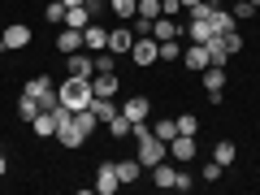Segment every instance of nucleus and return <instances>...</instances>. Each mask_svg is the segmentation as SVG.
Segmentation results:
<instances>
[{
	"label": "nucleus",
	"instance_id": "obj_37",
	"mask_svg": "<svg viewBox=\"0 0 260 195\" xmlns=\"http://www.w3.org/2000/svg\"><path fill=\"white\" fill-rule=\"evenodd\" d=\"M61 5L65 9H78V5H87V0H61Z\"/></svg>",
	"mask_w": 260,
	"mask_h": 195
},
{
	"label": "nucleus",
	"instance_id": "obj_19",
	"mask_svg": "<svg viewBox=\"0 0 260 195\" xmlns=\"http://www.w3.org/2000/svg\"><path fill=\"white\" fill-rule=\"evenodd\" d=\"M117 87H121V83H117V70H109V74H95V78H91V91H95V95H109V100L117 95Z\"/></svg>",
	"mask_w": 260,
	"mask_h": 195
},
{
	"label": "nucleus",
	"instance_id": "obj_25",
	"mask_svg": "<svg viewBox=\"0 0 260 195\" xmlns=\"http://www.w3.org/2000/svg\"><path fill=\"white\" fill-rule=\"evenodd\" d=\"M74 126L83 130L87 139H91V135H95V126H100V121H95V113H91V109H74Z\"/></svg>",
	"mask_w": 260,
	"mask_h": 195
},
{
	"label": "nucleus",
	"instance_id": "obj_13",
	"mask_svg": "<svg viewBox=\"0 0 260 195\" xmlns=\"http://www.w3.org/2000/svg\"><path fill=\"white\" fill-rule=\"evenodd\" d=\"M83 48L87 52H104V48H109V30H104L100 22H91V26L83 30Z\"/></svg>",
	"mask_w": 260,
	"mask_h": 195
},
{
	"label": "nucleus",
	"instance_id": "obj_7",
	"mask_svg": "<svg viewBox=\"0 0 260 195\" xmlns=\"http://www.w3.org/2000/svg\"><path fill=\"white\" fill-rule=\"evenodd\" d=\"M195 152H200V143H195V135H174V139H169V156H174L178 165H186V160H195Z\"/></svg>",
	"mask_w": 260,
	"mask_h": 195
},
{
	"label": "nucleus",
	"instance_id": "obj_2",
	"mask_svg": "<svg viewBox=\"0 0 260 195\" xmlns=\"http://www.w3.org/2000/svg\"><path fill=\"white\" fill-rule=\"evenodd\" d=\"M135 156H139L143 169H152V165H160V160L169 156V143H160L156 135H148V139H135Z\"/></svg>",
	"mask_w": 260,
	"mask_h": 195
},
{
	"label": "nucleus",
	"instance_id": "obj_10",
	"mask_svg": "<svg viewBox=\"0 0 260 195\" xmlns=\"http://www.w3.org/2000/svg\"><path fill=\"white\" fill-rule=\"evenodd\" d=\"M130 48H135V30H130V26H117V30H109V52H117V56H130Z\"/></svg>",
	"mask_w": 260,
	"mask_h": 195
},
{
	"label": "nucleus",
	"instance_id": "obj_12",
	"mask_svg": "<svg viewBox=\"0 0 260 195\" xmlns=\"http://www.w3.org/2000/svg\"><path fill=\"white\" fill-rule=\"evenodd\" d=\"M87 109L95 113V121H100V126H109V121H113V117H117V113H121L117 104L109 100V95H91V104H87Z\"/></svg>",
	"mask_w": 260,
	"mask_h": 195
},
{
	"label": "nucleus",
	"instance_id": "obj_31",
	"mask_svg": "<svg viewBox=\"0 0 260 195\" xmlns=\"http://www.w3.org/2000/svg\"><path fill=\"white\" fill-rule=\"evenodd\" d=\"M160 61H182V44L178 39H160Z\"/></svg>",
	"mask_w": 260,
	"mask_h": 195
},
{
	"label": "nucleus",
	"instance_id": "obj_39",
	"mask_svg": "<svg viewBox=\"0 0 260 195\" xmlns=\"http://www.w3.org/2000/svg\"><path fill=\"white\" fill-rule=\"evenodd\" d=\"M5 52H9V44H5V39H0V56H5Z\"/></svg>",
	"mask_w": 260,
	"mask_h": 195
},
{
	"label": "nucleus",
	"instance_id": "obj_14",
	"mask_svg": "<svg viewBox=\"0 0 260 195\" xmlns=\"http://www.w3.org/2000/svg\"><path fill=\"white\" fill-rule=\"evenodd\" d=\"M200 83H204V91H225L230 74H225V65H208L204 74H200Z\"/></svg>",
	"mask_w": 260,
	"mask_h": 195
},
{
	"label": "nucleus",
	"instance_id": "obj_9",
	"mask_svg": "<svg viewBox=\"0 0 260 195\" xmlns=\"http://www.w3.org/2000/svg\"><path fill=\"white\" fill-rule=\"evenodd\" d=\"M56 52H61V56H74V52H83V30H74V26H61V35H56Z\"/></svg>",
	"mask_w": 260,
	"mask_h": 195
},
{
	"label": "nucleus",
	"instance_id": "obj_18",
	"mask_svg": "<svg viewBox=\"0 0 260 195\" xmlns=\"http://www.w3.org/2000/svg\"><path fill=\"white\" fill-rule=\"evenodd\" d=\"M152 39H156V44L160 39H182V26H178L174 18H156L152 22Z\"/></svg>",
	"mask_w": 260,
	"mask_h": 195
},
{
	"label": "nucleus",
	"instance_id": "obj_17",
	"mask_svg": "<svg viewBox=\"0 0 260 195\" xmlns=\"http://www.w3.org/2000/svg\"><path fill=\"white\" fill-rule=\"evenodd\" d=\"M91 22H95V13L87 9V5H78V9H65V22H61V26H74V30H87V26H91Z\"/></svg>",
	"mask_w": 260,
	"mask_h": 195
},
{
	"label": "nucleus",
	"instance_id": "obj_16",
	"mask_svg": "<svg viewBox=\"0 0 260 195\" xmlns=\"http://www.w3.org/2000/svg\"><path fill=\"white\" fill-rule=\"evenodd\" d=\"M30 130H35V139H56V113H35Z\"/></svg>",
	"mask_w": 260,
	"mask_h": 195
},
{
	"label": "nucleus",
	"instance_id": "obj_20",
	"mask_svg": "<svg viewBox=\"0 0 260 195\" xmlns=\"http://www.w3.org/2000/svg\"><path fill=\"white\" fill-rule=\"evenodd\" d=\"M152 182H156L160 191H174V182H178V169L160 160V165H152Z\"/></svg>",
	"mask_w": 260,
	"mask_h": 195
},
{
	"label": "nucleus",
	"instance_id": "obj_23",
	"mask_svg": "<svg viewBox=\"0 0 260 195\" xmlns=\"http://www.w3.org/2000/svg\"><path fill=\"white\" fill-rule=\"evenodd\" d=\"M234 156H239V148H234L230 139H221V143H217V148H213V160H217V165H221V169H230V165H234Z\"/></svg>",
	"mask_w": 260,
	"mask_h": 195
},
{
	"label": "nucleus",
	"instance_id": "obj_3",
	"mask_svg": "<svg viewBox=\"0 0 260 195\" xmlns=\"http://www.w3.org/2000/svg\"><path fill=\"white\" fill-rule=\"evenodd\" d=\"M130 61L139 65V70H148V65H156V61H160V44H156L152 35L135 39V48H130Z\"/></svg>",
	"mask_w": 260,
	"mask_h": 195
},
{
	"label": "nucleus",
	"instance_id": "obj_21",
	"mask_svg": "<svg viewBox=\"0 0 260 195\" xmlns=\"http://www.w3.org/2000/svg\"><path fill=\"white\" fill-rule=\"evenodd\" d=\"M139 174H143L139 156H126V160H117V178H121V182H139Z\"/></svg>",
	"mask_w": 260,
	"mask_h": 195
},
{
	"label": "nucleus",
	"instance_id": "obj_4",
	"mask_svg": "<svg viewBox=\"0 0 260 195\" xmlns=\"http://www.w3.org/2000/svg\"><path fill=\"white\" fill-rule=\"evenodd\" d=\"M182 65L191 70V74H204L208 65H213V56H208L204 44H186V48H182Z\"/></svg>",
	"mask_w": 260,
	"mask_h": 195
},
{
	"label": "nucleus",
	"instance_id": "obj_36",
	"mask_svg": "<svg viewBox=\"0 0 260 195\" xmlns=\"http://www.w3.org/2000/svg\"><path fill=\"white\" fill-rule=\"evenodd\" d=\"M217 178H221V165H217V160H208V165H204V182H217Z\"/></svg>",
	"mask_w": 260,
	"mask_h": 195
},
{
	"label": "nucleus",
	"instance_id": "obj_8",
	"mask_svg": "<svg viewBox=\"0 0 260 195\" xmlns=\"http://www.w3.org/2000/svg\"><path fill=\"white\" fill-rule=\"evenodd\" d=\"M65 70L74 78H91L95 74V52H74V56H65Z\"/></svg>",
	"mask_w": 260,
	"mask_h": 195
},
{
	"label": "nucleus",
	"instance_id": "obj_30",
	"mask_svg": "<svg viewBox=\"0 0 260 195\" xmlns=\"http://www.w3.org/2000/svg\"><path fill=\"white\" fill-rule=\"evenodd\" d=\"M109 70H117V52H95V74H109Z\"/></svg>",
	"mask_w": 260,
	"mask_h": 195
},
{
	"label": "nucleus",
	"instance_id": "obj_35",
	"mask_svg": "<svg viewBox=\"0 0 260 195\" xmlns=\"http://www.w3.org/2000/svg\"><path fill=\"white\" fill-rule=\"evenodd\" d=\"M195 186V178L191 174H182V169H178V182H174V191H191Z\"/></svg>",
	"mask_w": 260,
	"mask_h": 195
},
{
	"label": "nucleus",
	"instance_id": "obj_34",
	"mask_svg": "<svg viewBox=\"0 0 260 195\" xmlns=\"http://www.w3.org/2000/svg\"><path fill=\"white\" fill-rule=\"evenodd\" d=\"M256 5H251V0H234V18H239V22H247V18H256Z\"/></svg>",
	"mask_w": 260,
	"mask_h": 195
},
{
	"label": "nucleus",
	"instance_id": "obj_6",
	"mask_svg": "<svg viewBox=\"0 0 260 195\" xmlns=\"http://www.w3.org/2000/svg\"><path fill=\"white\" fill-rule=\"evenodd\" d=\"M121 186V178H117V160H104L100 169H95V195H113Z\"/></svg>",
	"mask_w": 260,
	"mask_h": 195
},
{
	"label": "nucleus",
	"instance_id": "obj_15",
	"mask_svg": "<svg viewBox=\"0 0 260 195\" xmlns=\"http://www.w3.org/2000/svg\"><path fill=\"white\" fill-rule=\"evenodd\" d=\"M121 113H126L130 121H148V113H152V100H148V95H130V100L121 104Z\"/></svg>",
	"mask_w": 260,
	"mask_h": 195
},
{
	"label": "nucleus",
	"instance_id": "obj_5",
	"mask_svg": "<svg viewBox=\"0 0 260 195\" xmlns=\"http://www.w3.org/2000/svg\"><path fill=\"white\" fill-rule=\"evenodd\" d=\"M0 39H5V44H9V48H13V52H22V48H26V44H30V39H35V30H30V26H26V22H9V26L0 30Z\"/></svg>",
	"mask_w": 260,
	"mask_h": 195
},
{
	"label": "nucleus",
	"instance_id": "obj_28",
	"mask_svg": "<svg viewBox=\"0 0 260 195\" xmlns=\"http://www.w3.org/2000/svg\"><path fill=\"white\" fill-rule=\"evenodd\" d=\"M130 130H135V121H130V117H126V113H117V117H113V121H109V135H113V139H126Z\"/></svg>",
	"mask_w": 260,
	"mask_h": 195
},
{
	"label": "nucleus",
	"instance_id": "obj_27",
	"mask_svg": "<svg viewBox=\"0 0 260 195\" xmlns=\"http://www.w3.org/2000/svg\"><path fill=\"white\" fill-rule=\"evenodd\" d=\"M109 9L117 13L121 22H130V18H135V13H139V0H109Z\"/></svg>",
	"mask_w": 260,
	"mask_h": 195
},
{
	"label": "nucleus",
	"instance_id": "obj_38",
	"mask_svg": "<svg viewBox=\"0 0 260 195\" xmlns=\"http://www.w3.org/2000/svg\"><path fill=\"white\" fill-rule=\"evenodd\" d=\"M5 174H9V160H5V156H0V178H5Z\"/></svg>",
	"mask_w": 260,
	"mask_h": 195
},
{
	"label": "nucleus",
	"instance_id": "obj_29",
	"mask_svg": "<svg viewBox=\"0 0 260 195\" xmlns=\"http://www.w3.org/2000/svg\"><path fill=\"white\" fill-rule=\"evenodd\" d=\"M44 22H52V26L65 22V5H61V0H48V5H44Z\"/></svg>",
	"mask_w": 260,
	"mask_h": 195
},
{
	"label": "nucleus",
	"instance_id": "obj_11",
	"mask_svg": "<svg viewBox=\"0 0 260 195\" xmlns=\"http://www.w3.org/2000/svg\"><path fill=\"white\" fill-rule=\"evenodd\" d=\"M182 35L191 39V44H208L217 30H213V22H208V18H191V26H182Z\"/></svg>",
	"mask_w": 260,
	"mask_h": 195
},
{
	"label": "nucleus",
	"instance_id": "obj_26",
	"mask_svg": "<svg viewBox=\"0 0 260 195\" xmlns=\"http://www.w3.org/2000/svg\"><path fill=\"white\" fill-rule=\"evenodd\" d=\"M35 113H44V109H39V100H35V95H26V91H22V95H18V117H22V121L30 126V117H35Z\"/></svg>",
	"mask_w": 260,
	"mask_h": 195
},
{
	"label": "nucleus",
	"instance_id": "obj_40",
	"mask_svg": "<svg viewBox=\"0 0 260 195\" xmlns=\"http://www.w3.org/2000/svg\"><path fill=\"white\" fill-rule=\"evenodd\" d=\"M230 5H234V0H230Z\"/></svg>",
	"mask_w": 260,
	"mask_h": 195
},
{
	"label": "nucleus",
	"instance_id": "obj_1",
	"mask_svg": "<svg viewBox=\"0 0 260 195\" xmlns=\"http://www.w3.org/2000/svg\"><path fill=\"white\" fill-rule=\"evenodd\" d=\"M56 91H61V104H65L70 113H74V109H87V104H91V95H95V91H91V78H74V74L65 78Z\"/></svg>",
	"mask_w": 260,
	"mask_h": 195
},
{
	"label": "nucleus",
	"instance_id": "obj_33",
	"mask_svg": "<svg viewBox=\"0 0 260 195\" xmlns=\"http://www.w3.org/2000/svg\"><path fill=\"white\" fill-rule=\"evenodd\" d=\"M160 13H165V5H160V0H139V18H152V22H156Z\"/></svg>",
	"mask_w": 260,
	"mask_h": 195
},
{
	"label": "nucleus",
	"instance_id": "obj_32",
	"mask_svg": "<svg viewBox=\"0 0 260 195\" xmlns=\"http://www.w3.org/2000/svg\"><path fill=\"white\" fill-rule=\"evenodd\" d=\"M178 121V135H200V117L195 113H182V117H174Z\"/></svg>",
	"mask_w": 260,
	"mask_h": 195
},
{
	"label": "nucleus",
	"instance_id": "obj_22",
	"mask_svg": "<svg viewBox=\"0 0 260 195\" xmlns=\"http://www.w3.org/2000/svg\"><path fill=\"white\" fill-rule=\"evenodd\" d=\"M26 95H35V100H44L48 91H52V78L48 74H35V78H26V87H22Z\"/></svg>",
	"mask_w": 260,
	"mask_h": 195
},
{
	"label": "nucleus",
	"instance_id": "obj_24",
	"mask_svg": "<svg viewBox=\"0 0 260 195\" xmlns=\"http://www.w3.org/2000/svg\"><path fill=\"white\" fill-rule=\"evenodd\" d=\"M152 135H156L160 143H169V139L178 135V121H174V117H156V121H152Z\"/></svg>",
	"mask_w": 260,
	"mask_h": 195
}]
</instances>
